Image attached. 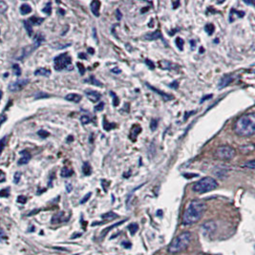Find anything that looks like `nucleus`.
Listing matches in <instances>:
<instances>
[{
    "label": "nucleus",
    "mask_w": 255,
    "mask_h": 255,
    "mask_svg": "<svg viewBox=\"0 0 255 255\" xmlns=\"http://www.w3.org/2000/svg\"><path fill=\"white\" fill-rule=\"evenodd\" d=\"M205 210V204L201 200H193L189 203L183 215L184 225H193L203 217Z\"/></svg>",
    "instance_id": "1"
},
{
    "label": "nucleus",
    "mask_w": 255,
    "mask_h": 255,
    "mask_svg": "<svg viewBox=\"0 0 255 255\" xmlns=\"http://www.w3.org/2000/svg\"><path fill=\"white\" fill-rule=\"evenodd\" d=\"M234 132L240 137L252 136L255 133L254 113H249L240 117L234 124Z\"/></svg>",
    "instance_id": "2"
},
{
    "label": "nucleus",
    "mask_w": 255,
    "mask_h": 255,
    "mask_svg": "<svg viewBox=\"0 0 255 255\" xmlns=\"http://www.w3.org/2000/svg\"><path fill=\"white\" fill-rule=\"evenodd\" d=\"M192 240V234L189 231H184L181 233L180 235H178L172 240L170 243L168 250L171 253H177L183 251L189 246L190 242Z\"/></svg>",
    "instance_id": "3"
},
{
    "label": "nucleus",
    "mask_w": 255,
    "mask_h": 255,
    "mask_svg": "<svg viewBox=\"0 0 255 255\" xmlns=\"http://www.w3.org/2000/svg\"><path fill=\"white\" fill-rule=\"evenodd\" d=\"M218 187V183L212 177H205L193 184V191L199 194L206 193Z\"/></svg>",
    "instance_id": "4"
},
{
    "label": "nucleus",
    "mask_w": 255,
    "mask_h": 255,
    "mask_svg": "<svg viewBox=\"0 0 255 255\" xmlns=\"http://www.w3.org/2000/svg\"><path fill=\"white\" fill-rule=\"evenodd\" d=\"M54 67L56 71L66 70H73L72 65V58L68 55V53H64L58 55L54 59Z\"/></svg>",
    "instance_id": "5"
},
{
    "label": "nucleus",
    "mask_w": 255,
    "mask_h": 255,
    "mask_svg": "<svg viewBox=\"0 0 255 255\" xmlns=\"http://www.w3.org/2000/svg\"><path fill=\"white\" fill-rule=\"evenodd\" d=\"M235 149L228 145L219 146L215 151V157L222 161H229L235 157Z\"/></svg>",
    "instance_id": "6"
},
{
    "label": "nucleus",
    "mask_w": 255,
    "mask_h": 255,
    "mask_svg": "<svg viewBox=\"0 0 255 255\" xmlns=\"http://www.w3.org/2000/svg\"><path fill=\"white\" fill-rule=\"evenodd\" d=\"M217 228V225L215 224V222L213 221H209L206 222L202 225V232L205 236H210L211 234L215 232V230Z\"/></svg>",
    "instance_id": "7"
},
{
    "label": "nucleus",
    "mask_w": 255,
    "mask_h": 255,
    "mask_svg": "<svg viewBox=\"0 0 255 255\" xmlns=\"http://www.w3.org/2000/svg\"><path fill=\"white\" fill-rule=\"evenodd\" d=\"M30 80L27 79H18L17 80V81L14 82H12L10 85H9V90L11 92H17L19 90H21L22 88H24L26 86V85L29 83Z\"/></svg>",
    "instance_id": "8"
},
{
    "label": "nucleus",
    "mask_w": 255,
    "mask_h": 255,
    "mask_svg": "<svg viewBox=\"0 0 255 255\" xmlns=\"http://www.w3.org/2000/svg\"><path fill=\"white\" fill-rule=\"evenodd\" d=\"M85 95L93 102H99L100 99V97H102L98 91H93V90H86L85 91Z\"/></svg>",
    "instance_id": "9"
},
{
    "label": "nucleus",
    "mask_w": 255,
    "mask_h": 255,
    "mask_svg": "<svg viewBox=\"0 0 255 255\" xmlns=\"http://www.w3.org/2000/svg\"><path fill=\"white\" fill-rule=\"evenodd\" d=\"M146 86H147L149 89H151L152 91H154V92H155L156 94L160 95V96L161 97V98H163L164 100H166V102H168V100H172V99H173V96H171V95H168V94H165V93L161 92V90H159V89H157V88H155V87L151 86V85L149 84V83H146Z\"/></svg>",
    "instance_id": "10"
},
{
    "label": "nucleus",
    "mask_w": 255,
    "mask_h": 255,
    "mask_svg": "<svg viewBox=\"0 0 255 255\" xmlns=\"http://www.w3.org/2000/svg\"><path fill=\"white\" fill-rule=\"evenodd\" d=\"M233 81V76H224L223 78L221 79L219 85H218V88L219 89H224L225 87L228 86V84H230Z\"/></svg>",
    "instance_id": "11"
},
{
    "label": "nucleus",
    "mask_w": 255,
    "mask_h": 255,
    "mask_svg": "<svg viewBox=\"0 0 255 255\" xmlns=\"http://www.w3.org/2000/svg\"><path fill=\"white\" fill-rule=\"evenodd\" d=\"M20 155H21V158H20L18 161V164L22 165V164H26L29 163L31 160V154L29 152L26 150H23L20 152Z\"/></svg>",
    "instance_id": "12"
},
{
    "label": "nucleus",
    "mask_w": 255,
    "mask_h": 255,
    "mask_svg": "<svg viewBox=\"0 0 255 255\" xmlns=\"http://www.w3.org/2000/svg\"><path fill=\"white\" fill-rule=\"evenodd\" d=\"M244 15H245L244 12H240V11H236L235 9H231L230 10V15H229V22L235 21L237 18L244 17Z\"/></svg>",
    "instance_id": "13"
},
{
    "label": "nucleus",
    "mask_w": 255,
    "mask_h": 255,
    "mask_svg": "<svg viewBox=\"0 0 255 255\" xmlns=\"http://www.w3.org/2000/svg\"><path fill=\"white\" fill-rule=\"evenodd\" d=\"M99 6H100V2L99 1H97V0H95V1H92L91 3V11L93 14L95 15L96 17H99Z\"/></svg>",
    "instance_id": "14"
},
{
    "label": "nucleus",
    "mask_w": 255,
    "mask_h": 255,
    "mask_svg": "<svg viewBox=\"0 0 255 255\" xmlns=\"http://www.w3.org/2000/svg\"><path fill=\"white\" fill-rule=\"evenodd\" d=\"M81 96L79 94H75V93H71V94H68L65 97V99L68 102H72L75 103H79L80 100H81Z\"/></svg>",
    "instance_id": "15"
},
{
    "label": "nucleus",
    "mask_w": 255,
    "mask_h": 255,
    "mask_svg": "<svg viewBox=\"0 0 255 255\" xmlns=\"http://www.w3.org/2000/svg\"><path fill=\"white\" fill-rule=\"evenodd\" d=\"M144 38L147 39V40H156V39H159V38L164 40L163 35H161L160 31H155V32H153V33H150L146 35H144Z\"/></svg>",
    "instance_id": "16"
},
{
    "label": "nucleus",
    "mask_w": 255,
    "mask_h": 255,
    "mask_svg": "<svg viewBox=\"0 0 255 255\" xmlns=\"http://www.w3.org/2000/svg\"><path fill=\"white\" fill-rule=\"evenodd\" d=\"M160 66L164 69V70H171V69H178V66L176 64L171 63L169 61H166V60H161L160 61Z\"/></svg>",
    "instance_id": "17"
},
{
    "label": "nucleus",
    "mask_w": 255,
    "mask_h": 255,
    "mask_svg": "<svg viewBox=\"0 0 255 255\" xmlns=\"http://www.w3.org/2000/svg\"><path fill=\"white\" fill-rule=\"evenodd\" d=\"M35 76H49L51 75V71L46 68H38L35 71Z\"/></svg>",
    "instance_id": "18"
},
{
    "label": "nucleus",
    "mask_w": 255,
    "mask_h": 255,
    "mask_svg": "<svg viewBox=\"0 0 255 255\" xmlns=\"http://www.w3.org/2000/svg\"><path fill=\"white\" fill-rule=\"evenodd\" d=\"M226 171H228L226 167H216L215 170L213 171V173L215 174V175H217L219 178H223L226 175Z\"/></svg>",
    "instance_id": "19"
},
{
    "label": "nucleus",
    "mask_w": 255,
    "mask_h": 255,
    "mask_svg": "<svg viewBox=\"0 0 255 255\" xmlns=\"http://www.w3.org/2000/svg\"><path fill=\"white\" fill-rule=\"evenodd\" d=\"M44 21V18H41V17H32L29 20H28V22H29L32 25H40L42 22Z\"/></svg>",
    "instance_id": "20"
},
{
    "label": "nucleus",
    "mask_w": 255,
    "mask_h": 255,
    "mask_svg": "<svg viewBox=\"0 0 255 255\" xmlns=\"http://www.w3.org/2000/svg\"><path fill=\"white\" fill-rule=\"evenodd\" d=\"M73 173H74V171H73L71 168L63 167L61 169V171H60V175H61V177H63V178H69L73 175Z\"/></svg>",
    "instance_id": "21"
},
{
    "label": "nucleus",
    "mask_w": 255,
    "mask_h": 255,
    "mask_svg": "<svg viewBox=\"0 0 255 255\" xmlns=\"http://www.w3.org/2000/svg\"><path fill=\"white\" fill-rule=\"evenodd\" d=\"M102 126H103V129L105 131H110V130H112L113 128L116 127V124L108 122V121L106 120V118L104 117V118H103V122H102Z\"/></svg>",
    "instance_id": "22"
},
{
    "label": "nucleus",
    "mask_w": 255,
    "mask_h": 255,
    "mask_svg": "<svg viewBox=\"0 0 255 255\" xmlns=\"http://www.w3.org/2000/svg\"><path fill=\"white\" fill-rule=\"evenodd\" d=\"M82 172L85 176H89L91 175L92 173V168H91V165L89 164V163H84L82 165Z\"/></svg>",
    "instance_id": "23"
},
{
    "label": "nucleus",
    "mask_w": 255,
    "mask_h": 255,
    "mask_svg": "<svg viewBox=\"0 0 255 255\" xmlns=\"http://www.w3.org/2000/svg\"><path fill=\"white\" fill-rule=\"evenodd\" d=\"M31 12H32V7L30 5H28V4H23V5H21V7H20V13L22 14H30Z\"/></svg>",
    "instance_id": "24"
},
{
    "label": "nucleus",
    "mask_w": 255,
    "mask_h": 255,
    "mask_svg": "<svg viewBox=\"0 0 255 255\" xmlns=\"http://www.w3.org/2000/svg\"><path fill=\"white\" fill-rule=\"evenodd\" d=\"M205 33L207 34L208 35H212L213 33H214V31H215V27H214V25L212 23H208V24H206V25L205 26Z\"/></svg>",
    "instance_id": "25"
},
{
    "label": "nucleus",
    "mask_w": 255,
    "mask_h": 255,
    "mask_svg": "<svg viewBox=\"0 0 255 255\" xmlns=\"http://www.w3.org/2000/svg\"><path fill=\"white\" fill-rule=\"evenodd\" d=\"M102 218L104 220H114L116 218H118V215L114 212H108V213H105L102 215Z\"/></svg>",
    "instance_id": "26"
},
{
    "label": "nucleus",
    "mask_w": 255,
    "mask_h": 255,
    "mask_svg": "<svg viewBox=\"0 0 255 255\" xmlns=\"http://www.w3.org/2000/svg\"><path fill=\"white\" fill-rule=\"evenodd\" d=\"M85 81H86V82H91L93 85H96V86H99V87H102L103 86L102 83L100 81H99V80L97 79L94 76H91L90 79H89L88 80H85Z\"/></svg>",
    "instance_id": "27"
},
{
    "label": "nucleus",
    "mask_w": 255,
    "mask_h": 255,
    "mask_svg": "<svg viewBox=\"0 0 255 255\" xmlns=\"http://www.w3.org/2000/svg\"><path fill=\"white\" fill-rule=\"evenodd\" d=\"M175 42H176L177 47L179 48V50H180V51H183V50H184V39L182 38V37H177Z\"/></svg>",
    "instance_id": "28"
},
{
    "label": "nucleus",
    "mask_w": 255,
    "mask_h": 255,
    "mask_svg": "<svg viewBox=\"0 0 255 255\" xmlns=\"http://www.w3.org/2000/svg\"><path fill=\"white\" fill-rule=\"evenodd\" d=\"M7 140H8V137H7V136H4L2 139L0 140V154H1V152L4 150V148H5V146H6Z\"/></svg>",
    "instance_id": "29"
},
{
    "label": "nucleus",
    "mask_w": 255,
    "mask_h": 255,
    "mask_svg": "<svg viewBox=\"0 0 255 255\" xmlns=\"http://www.w3.org/2000/svg\"><path fill=\"white\" fill-rule=\"evenodd\" d=\"M24 26H25V29H26V31H27L28 35L31 36L32 35H33V28H32L31 24L28 22V20L24 21Z\"/></svg>",
    "instance_id": "30"
},
{
    "label": "nucleus",
    "mask_w": 255,
    "mask_h": 255,
    "mask_svg": "<svg viewBox=\"0 0 255 255\" xmlns=\"http://www.w3.org/2000/svg\"><path fill=\"white\" fill-rule=\"evenodd\" d=\"M50 95L46 94V93L44 92H38L36 93V94L35 95V99H45V98H49Z\"/></svg>",
    "instance_id": "31"
},
{
    "label": "nucleus",
    "mask_w": 255,
    "mask_h": 255,
    "mask_svg": "<svg viewBox=\"0 0 255 255\" xmlns=\"http://www.w3.org/2000/svg\"><path fill=\"white\" fill-rule=\"evenodd\" d=\"M138 228H139V226H138L137 224H131L128 226V229L130 230V233L132 234V235H134V234L138 231Z\"/></svg>",
    "instance_id": "32"
},
{
    "label": "nucleus",
    "mask_w": 255,
    "mask_h": 255,
    "mask_svg": "<svg viewBox=\"0 0 255 255\" xmlns=\"http://www.w3.org/2000/svg\"><path fill=\"white\" fill-rule=\"evenodd\" d=\"M80 121H81L82 124H87L91 121V119H90V117L87 115H82L80 117Z\"/></svg>",
    "instance_id": "33"
},
{
    "label": "nucleus",
    "mask_w": 255,
    "mask_h": 255,
    "mask_svg": "<svg viewBox=\"0 0 255 255\" xmlns=\"http://www.w3.org/2000/svg\"><path fill=\"white\" fill-rule=\"evenodd\" d=\"M110 95L113 97V105H114V106H118L119 103H120L118 97H117L115 93H113V92H110Z\"/></svg>",
    "instance_id": "34"
},
{
    "label": "nucleus",
    "mask_w": 255,
    "mask_h": 255,
    "mask_svg": "<svg viewBox=\"0 0 255 255\" xmlns=\"http://www.w3.org/2000/svg\"><path fill=\"white\" fill-rule=\"evenodd\" d=\"M158 127V120L155 119H152L151 120V122H150V128L152 131H155Z\"/></svg>",
    "instance_id": "35"
},
{
    "label": "nucleus",
    "mask_w": 255,
    "mask_h": 255,
    "mask_svg": "<svg viewBox=\"0 0 255 255\" xmlns=\"http://www.w3.org/2000/svg\"><path fill=\"white\" fill-rule=\"evenodd\" d=\"M37 135L40 136L41 138H43V139H45V138H47L48 136L50 135V133L47 132L46 130H39V131L37 132Z\"/></svg>",
    "instance_id": "36"
},
{
    "label": "nucleus",
    "mask_w": 255,
    "mask_h": 255,
    "mask_svg": "<svg viewBox=\"0 0 255 255\" xmlns=\"http://www.w3.org/2000/svg\"><path fill=\"white\" fill-rule=\"evenodd\" d=\"M104 108V102H99L98 105H96L94 110L95 112H99V111H102Z\"/></svg>",
    "instance_id": "37"
},
{
    "label": "nucleus",
    "mask_w": 255,
    "mask_h": 255,
    "mask_svg": "<svg viewBox=\"0 0 255 255\" xmlns=\"http://www.w3.org/2000/svg\"><path fill=\"white\" fill-rule=\"evenodd\" d=\"M244 166H245V167H248V168H249V169H254V167H255V163H254V161L251 160V161H248V163H246V164L244 165Z\"/></svg>",
    "instance_id": "38"
},
{
    "label": "nucleus",
    "mask_w": 255,
    "mask_h": 255,
    "mask_svg": "<svg viewBox=\"0 0 255 255\" xmlns=\"http://www.w3.org/2000/svg\"><path fill=\"white\" fill-rule=\"evenodd\" d=\"M145 64L149 67V69H151V70H154L155 69V64L153 63L152 60L150 59H145Z\"/></svg>",
    "instance_id": "39"
},
{
    "label": "nucleus",
    "mask_w": 255,
    "mask_h": 255,
    "mask_svg": "<svg viewBox=\"0 0 255 255\" xmlns=\"http://www.w3.org/2000/svg\"><path fill=\"white\" fill-rule=\"evenodd\" d=\"M43 12L44 13H46L47 14H51V13H52V8H51V3H48L47 5H46V7L44 8L43 9Z\"/></svg>",
    "instance_id": "40"
},
{
    "label": "nucleus",
    "mask_w": 255,
    "mask_h": 255,
    "mask_svg": "<svg viewBox=\"0 0 255 255\" xmlns=\"http://www.w3.org/2000/svg\"><path fill=\"white\" fill-rule=\"evenodd\" d=\"M76 65H78V67H79V70L80 75L83 76L84 73H85V67L83 66V64L80 63V62H78V64H76Z\"/></svg>",
    "instance_id": "41"
},
{
    "label": "nucleus",
    "mask_w": 255,
    "mask_h": 255,
    "mask_svg": "<svg viewBox=\"0 0 255 255\" xmlns=\"http://www.w3.org/2000/svg\"><path fill=\"white\" fill-rule=\"evenodd\" d=\"M14 73L17 76H20L21 75V69H20L18 64H14Z\"/></svg>",
    "instance_id": "42"
},
{
    "label": "nucleus",
    "mask_w": 255,
    "mask_h": 255,
    "mask_svg": "<svg viewBox=\"0 0 255 255\" xmlns=\"http://www.w3.org/2000/svg\"><path fill=\"white\" fill-rule=\"evenodd\" d=\"M9 188H5V189H2L0 191V196L1 197H8L9 196Z\"/></svg>",
    "instance_id": "43"
},
{
    "label": "nucleus",
    "mask_w": 255,
    "mask_h": 255,
    "mask_svg": "<svg viewBox=\"0 0 255 255\" xmlns=\"http://www.w3.org/2000/svg\"><path fill=\"white\" fill-rule=\"evenodd\" d=\"M91 195H92V193L91 192H89L87 195H85L84 197H83V199L80 201V204H84V203H86V202L90 199V197H91Z\"/></svg>",
    "instance_id": "44"
},
{
    "label": "nucleus",
    "mask_w": 255,
    "mask_h": 255,
    "mask_svg": "<svg viewBox=\"0 0 255 255\" xmlns=\"http://www.w3.org/2000/svg\"><path fill=\"white\" fill-rule=\"evenodd\" d=\"M184 178H187V179H191V178H194V177H197L198 174H194V173H187V174H184L183 175Z\"/></svg>",
    "instance_id": "45"
},
{
    "label": "nucleus",
    "mask_w": 255,
    "mask_h": 255,
    "mask_svg": "<svg viewBox=\"0 0 255 255\" xmlns=\"http://www.w3.org/2000/svg\"><path fill=\"white\" fill-rule=\"evenodd\" d=\"M20 178H21V173H20V172H17V173L14 174V181L15 184L18 183L19 180H20Z\"/></svg>",
    "instance_id": "46"
},
{
    "label": "nucleus",
    "mask_w": 255,
    "mask_h": 255,
    "mask_svg": "<svg viewBox=\"0 0 255 255\" xmlns=\"http://www.w3.org/2000/svg\"><path fill=\"white\" fill-rule=\"evenodd\" d=\"M27 201V198L25 196H18L17 198V202L20 204H25Z\"/></svg>",
    "instance_id": "47"
},
{
    "label": "nucleus",
    "mask_w": 255,
    "mask_h": 255,
    "mask_svg": "<svg viewBox=\"0 0 255 255\" xmlns=\"http://www.w3.org/2000/svg\"><path fill=\"white\" fill-rule=\"evenodd\" d=\"M169 87H170V88H173V89H177L178 87H179V82H178L177 80H174L172 83L169 84Z\"/></svg>",
    "instance_id": "48"
},
{
    "label": "nucleus",
    "mask_w": 255,
    "mask_h": 255,
    "mask_svg": "<svg viewBox=\"0 0 255 255\" xmlns=\"http://www.w3.org/2000/svg\"><path fill=\"white\" fill-rule=\"evenodd\" d=\"M195 113H196V111H190V112H188V113H185V116L184 117V120H187L190 116H191L192 114H195Z\"/></svg>",
    "instance_id": "49"
},
{
    "label": "nucleus",
    "mask_w": 255,
    "mask_h": 255,
    "mask_svg": "<svg viewBox=\"0 0 255 255\" xmlns=\"http://www.w3.org/2000/svg\"><path fill=\"white\" fill-rule=\"evenodd\" d=\"M212 95H207V96H205V97H204L203 99H201V102H200V103H202V102H205V100H207L208 99H211L212 98Z\"/></svg>",
    "instance_id": "50"
},
{
    "label": "nucleus",
    "mask_w": 255,
    "mask_h": 255,
    "mask_svg": "<svg viewBox=\"0 0 255 255\" xmlns=\"http://www.w3.org/2000/svg\"><path fill=\"white\" fill-rule=\"evenodd\" d=\"M0 239H7V237L5 235V232L3 231L2 228H0Z\"/></svg>",
    "instance_id": "51"
},
{
    "label": "nucleus",
    "mask_w": 255,
    "mask_h": 255,
    "mask_svg": "<svg viewBox=\"0 0 255 255\" xmlns=\"http://www.w3.org/2000/svg\"><path fill=\"white\" fill-rule=\"evenodd\" d=\"M190 45H191V50H195L196 48V42L194 40H190Z\"/></svg>",
    "instance_id": "52"
},
{
    "label": "nucleus",
    "mask_w": 255,
    "mask_h": 255,
    "mask_svg": "<svg viewBox=\"0 0 255 255\" xmlns=\"http://www.w3.org/2000/svg\"><path fill=\"white\" fill-rule=\"evenodd\" d=\"M66 188H67V192H71V191H72V189H73L72 185H71L70 184H69V183L66 184Z\"/></svg>",
    "instance_id": "53"
},
{
    "label": "nucleus",
    "mask_w": 255,
    "mask_h": 255,
    "mask_svg": "<svg viewBox=\"0 0 255 255\" xmlns=\"http://www.w3.org/2000/svg\"><path fill=\"white\" fill-rule=\"evenodd\" d=\"M117 19H118L119 21L121 19V14H120V10H117Z\"/></svg>",
    "instance_id": "54"
},
{
    "label": "nucleus",
    "mask_w": 255,
    "mask_h": 255,
    "mask_svg": "<svg viewBox=\"0 0 255 255\" xmlns=\"http://www.w3.org/2000/svg\"><path fill=\"white\" fill-rule=\"evenodd\" d=\"M111 71H112V73H115V74H120V73L121 72L119 68H114V69H112Z\"/></svg>",
    "instance_id": "55"
},
{
    "label": "nucleus",
    "mask_w": 255,
    "mask_h": 255,
    "mask_svg": "<svg viewBox=\"0 0 255 255\" xmlns=\"http://www.w3.org/2000/svg\"><path fill=\"white\" fill-rule=\"evenodd\" d=\"M87 51H88V53H89L90 55H94V54H95V50L93 49V48H91V47H89L88 49H87Z\"/></svg>",
    "instance_id": "56"
},
{
    "label": "nucleus",
    "mask_w": 255,
    "mask_h": 255,
    "mask_svg": "<svg viewBox=\"0 0 255 255\" xmlns=\"http://www.w3.org/2000/svg\"><path fill=\"white\" fill-rule=\"evenodd\" d=\"M172 4H173V9H177L178 6L180 5V2H179V1H176V2H172Z\"/></svg>",
    "instance_id": "57"
},
{
    "label": "nucleus",
    "mask_w": 255,
    "mask_h": 255,
    "mask_svg": "<svg viewBox=\"0 0 255 255\" xmlns=\"http://www.w3.org/2000/svg\"><path fill=\"white\" fill-rule=\"evenodd\" d=\"M6 120V117L4 116V115H2L1 116V119H0V125H1L2 123H3V121H5Z\"/></svg>",
    "instance_id": "58"
},
{
    "label": "nucleus",
    "mask_w": 255,
    "mask_h": 255,
    "mask_svg": "<svg viewBox=\"0 0 255 255\" xmlns=\"http://www.w3.org/2000/svg\"><path fill=\"white\" fill-rule=\"evenodd\" d=\"M79 58H84V59H87V56H85L83 53H80V54L79 55Z\"/></svg>",
    "instance_id": "59"
},
{
    "label": "nucleus",
    "mask_w": 255,
    "mask_h": 255,
    "mask_svg": "<svg viewBox=\"0 0 255 255\" xmlns=\"http://www.w3.org/2000/svg\"><path fill=\"white\" fill-rule=\"evenodd\" d=\"M93 31H94V37L96 38V40H97V42H98V36H97V30L95 29H93Z\"/></svg>",
    "instance_id": "60"
},
{
    "label": "nucleus",
    "mask_w": 255,
    "mask_h": 255,
    "mask_svg": "<svg viewBox=\"0 0 255 255\" xmlns=\"http://www.w3.org/2000/svg\"><path fill=\"white\" fill-rule=\"evenodd\" d=\"M204 52H205V49H204L203 47H201V48H200V54H202V53H204Z\"/></svg>",
    "instance_id": "61"
},
{
    "label": "nucleus",
    "mask_w": 255,
    "mask_h": 255,
    "mask_svg": "<svg viewBox=\"0 0 255 255\" xmlns=\"http://www.w3.org/2000/svg\"><path fill=\"white\" fill-rule=\"evenodd\" d=\"M1 98H2V91L0 90V99H1Z\"/></svg>",
    "instance_id": "62"
},
{
    "label": "nucleus",
    "mask_w": 255,
    "mask_h": 255,
    "mask_svg": "<svg viewBox=\"0 0 255 255\" xmlns=\"http://www.w3.org/2000/svg\"><path fill=\"white\" fill-rule=\"evenodd\" d=\"M214 42H215V43L219 42V39H215V40H214Z\"/></svg>",
    "instance_id": "63"
}]
</instances>
